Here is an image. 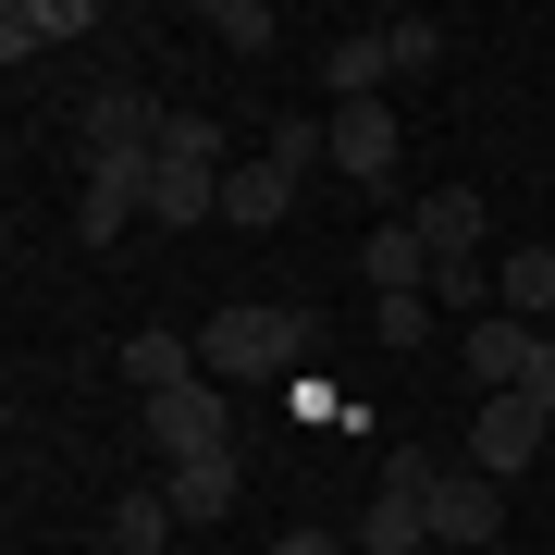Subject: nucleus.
I'll use <instances>...</instances> for the list:
<instances>
[{
  "label": "nucleus",
  "mask_w": 555,
  "mask_h": 555,
  "mask_svg": "<svg viewBox=\"0 0 555 555\" xmlns=\"http://www.w3.org/2000/svg\"><path fill=\"white\" fill-rule=\"evenodd\" d=\"M433 309H494V259H433Z\"/></svg>",
  "instance_id": "22"
},
{
  "label": "nucleus",
  "mask_w": 555,
  "mask_h": 555,
  "mask_svg": "<svg viewBox=\"0 0 555 555\" xmlns=\"http://www.w3.org/2000/svg\"><path fill=\"white\" fill-rule=\"evenodd\" d=\"M383 38H396V75H433V62H444V25L433 13H396Z\"/></svg>",
  "instance_id": "24"
},
{
  "label": "nucleus",
  "mask_w": 555,
  "mask_h": 555,
  "mask_svg": "<svg viewBox=\"0 0 555 555\" xmlns=\"http://www.w3.org/2000/svg\"><path fill=\"white\" fill-rule=\"evenodd\" d=\"M149 173H160V160H137V173H87L75 235H87V247H124V222H149Z\"/></svg>",
  "instance_id": "10"
},
{
  "label": "nucleus",
  "mask_w": 555,
  "mask_h": 555,
  "mask_svg": "<svg viewBox=\"0 0 555 555\" xmlns=\"http://www.w3.org/2000/svg\"><path fill=\"white\" fill-rule=\"evenodd\" d=\"M235 494H247V469H235V456H185V469L160 481V506H173L185 531H210V518H235Z\"/></svg>",
  "instance_id": "12"
},
{
  "label": "nucleus",
  "mask_w": 555,
  "mask_h": 555,
  "mask_svg": "<svg viewBox=\"0 0 555 555\" xmlns=\"http://www.w3.org/2000/svg\"><path fill=\"white\" fill-rule=\"evenodd\" d=\"M531 358H543V334H531V321H469V383H481V396H518V383H531Z\"/></svg>",
  "instance_id": "9"
},
{
  "label": "nucleus",
  "mask_w": 555,
  "mask_h": 555,
  "mask_svg": "<svg viewBox=\"0 0 555 555\" xmlns=\"http://www.w3.org/2000/svg\"><path fill=\"white\" fill-rule=\"evenodd\" d=\"M433 481H444L433 444H396V456H383V494H433Z\"/></svg>",
  "instance_id": "26"
},
{
  "label": "nucleus",
  "mask_w": 555,
  "mask_h": 555,
  "mask_svg": "<svg viewBox=\"0 0 555 555\" xmlns=\"http://www.w3.org/2000/svg\"><path fill=\"white\" fill-rule=\"evenodd\" d=\"M210 38L259 62V50H272V38H284V25H272V0H210Z\"/></svg>",
  "instance_id": "21"
},
{
  "label": "nucleus",
  "mask_w": 555,
  "mask_h": 555,
  "mask_svg": "<svg viewBox=\"0 0 555 555\" xmlns=\"http://www.w3.org/2000/svg\"><path fill=\"white\" fill-rule=\"evenodd\" d=\"M173 531H185V518L160 506V494H124V506H112V555H160Z\"/></svg>",
  "instance_id": "20"
},
{
  "label": "nucleus",
  "mask_w": 555,
  "mask_h": 555,
  "mask_svg": "<svg viewBox=\"0 0 555 555\" xmlns=\"http://www.w3.org/2000/svg\"><path fill=\"white\" fill-rule=\"evenodd\" d=\"M408 222L433 235V259H481V185H433Z\"/></svg>",
  "instance_id": "17"
},
{
  "label": "nucleus",
  "mask_w": 555,
  "mask_h": 555,
  "mask_svg": "<svg viewBox=\"0 0 555 555\" xmlns=\"http://www.w3.org/2000/svg\"><path fill=\"white\" fill-rule=\"evenodd\" d=\"M494 309H506V321H531V334L555 321V247H543V235H518V247L494 259Z\"/></svg>",
  "instance_id": "11"
},
{
  "label": "nucleus",
  "mask_w": 555,
  "mask_h": 555,
  "mask_svg": "<svg viewBox=\"0 0 555 555\" xmlns=\"http://www.w3.org/2000/svg\"><path fill=\"white\" fill-rule=\"evenodd\" d=\"M358 272H371V297H420V284H433V235H420V222H383V235L358 247Z\"/></svg>",
  "instance_id": "15"
},
{
  "label": "nucleus",
  "mask_w": 555,
  "mask_h": 555,
  "mask_svg": "<svg viewBox=\"0 0 555 555\" xmlns=\"http://www.w3.org/2000/svg\"><path fill=\"white\" fill-rule=\"evenodd\" d=\"M160 160H210V173H235V160H222V124H210V112H173V124H160Z\"/></svg>",
  "instance_id": "23"
},
{
  "label": "nucleus",
  "mask_w": 555,
  "mask_h": 555,
  "mask_svg": "<svg viewBox=\"0 0 555 555\" xmlns=\"http://www.w3.org/2000/svg\"><path fill=\"white\" fill-rule=\"evenodd\" d=\"M543 433H555V420H543L531 396H481V420H469V469H481V481H531Z\"/></svg>",
  "instance_id": "4"
},
{
  "label": "nucleus",
  "mask_w": 555,
  "mask_h": 555,
  "mask_svg": "<svg viewBox=\"0 0 555 555\" xmlns=\"http://www.w3.org/2000/svg\"><path fill=\"white\" fill-rule=\"evenodd\" d=\"M272 555H346V543H321V531H284V543H272Z\"/></svg>",
  "instance_id": "28"
},
{
  "label": "nucleus",
  "mask_w": 555,
  "mask_h": 555,
  "mask_svg": "<svg viewBox=\"0 0 555 555\" xmlns=\"http://www.w3.org/2000/svg\"><path fill=\"white\" fill-rule=\"evenodd\" d=\"M222 433H235V420H222V383H210V371L173 383V396H149V444L173 456V469H185V456H235Z\"/></svg>",
  "instance_id": "5"
},
{
  "label": "nucleus",
  "mask_w": 555,
  "mask_h": 555,
  "mask_svg": "<svg viewBox=\"0 0 555 555\" xmlns=\"http://www.w3.org/2000/svg\"><path fill=\"white\" fill-rule=\"evenodd\" d=\"M321 124H334V173L383 198V185H396V137H408V124L383 112V100H346V112H321Z\"/></svg>",
  "instance_id": "6"
},
{
  "label": "nucleus",
  "mask_w": 555,
  "mask_h": 555,
  "mask_svg": "<svg viewBox=\"0 0 555 555\" xmlns=\"http://www.w3.org/2000/svg\"><path fill=\"white\" fill-rule=\"evenodd\" d=\"M358 543H371V555H420V543H433V494H371Z\"/></svg>",
  "instance_id": "18"
},
{
  "label": "nucleus",
  "mask_w": 555,
  "mask_h": 555,
  "mask_svg": "<svg viewBox=\"0 0 555 555\" xmlns=\"http://www.w3.org/2000/svg\"><path fill=\"white\" fill-rule=\"evenodd\" d=\"M259 160H284V173L309 185V160H334V124H321V112H284L272 137H259Z\"/></svg>",
  "instance_id": "19"
},
{
  "label": "nucleus",
  "mask_w": 555,
  "mask_h": 555,
  "mask_svg": "<svg viewBox=\"0 0 555 555\" xmlns=\"http://www.w3.org/2000/svg\"><path fill=\"white\" fill-rule=\"evenodd\" d=\"M284 210H297V173H284V160H235V173H222V222H235V235H272Z\"/></svg>",
  "instance_id": "13"
},
{
  "label": "nucleus",
  "mask_w": 555,
  "mask_h": 555,
  "mask_svg": "<svg viewBox=\"0 0 555 555\" xmlns=\"http://www.w3.org/2000/svg\"><path fill=\"white\" fill-rule=\"evenodd\" d=\"M149 222H160V235L222 222V173H210V160H160V173H149Z\"/></svg>",
  "instance_id": "8"
},
{
  "label": "nucleus",
  "mask_w": 555,
  "mask_h": 555,
  "mask_svg": "<svg viewBox=\"0 0 555 555\" xmlns=\"http://www.w3.org/2000/svg\"><path fill=\"white\" fill-rule=\"evenodd\" d=\"M309 334H321L309 309H284V297H235V309L198 321V371H210V383H284V371L309 358Z\"/></svg>",
  "instance_id": "1"
},
{
  "label": "nucleus",
  "mask_w": 555,
  "mask_h": 555,
  "mask_svg": "<svg viewBox=\"0 0 555 555\" xmlns=\"http://www.w3.org/2000/svg\"><path fill=\"white\" fill-rule=\"evenodd\" d=\"M371 334L383 346H420V334H433V297H371Z\"/></svg>",
  "instance_id": "25"
},
{
  "label": "nucleus",
  "mask_w": 555,
  "mask_h": 555,
  "mask_svg": "<svg viewBox=\"0 0 555 555\" xmlns=\"http://www.w3.org/2000/svg\"><path fill=\"white\" fill-rule=\"evenodd\" d=\"M124 383H137V396H173V383H198V334H124Z\"/></svg>",
  "instance_id": "16"
},
{
  "label": "nucleus",
  "mask_w": 555,
  "mask_h": 555,
  "mask_svg": "<svg viewBox=\"0 0 555 555\" xmlns=\"http://www.w3.org/2000/svg\"><path fill=\"white\" fill-rule=\"evenodd\" d=\"M160 124H173V112H160L137 75H112L100 100H87V173H137V160H160Z\"/></svg>",
  "instance_id": "2"
},
{
  "label": "nucleus",
  "mask_w": 555,
  "mask_h": 555,
  "mask_svg": "<svg viewBox=\"0 0 555 555\" xmlns=\"http://www.w3.org/2000/svg\"><path fill=\"white\" fill-rule=\"evenodd\" d=\"M62 38H87V0H0V62H38Z\"/></svg>",
  "instance_id": "14"
},
{
  "label": "nucleus",
  "mask_w": 555,
  "mask_h": 555,
  "mask_svg": "<svg viewBox=\"0 0 555 555\" xmlns=\"http://www.w3.org/2000/svg\"><path fill=\"white\" fill-rule=\"evenodd\" d=\"M383 87H396V38H383V25H358V38H334V50H321V112L383 100Z\"/></svg>",
  "instance_id": "7"
},
{
  "label": "nucleus",
  "mask_w": 555,
  "mask_h": 555,
  "mask_svg": "<svg viewBox=\"0 0 555 555\" xmlns=\"http://www.w3.org/2000/svg\"><path fill=\"white\" fill-rule=\"evenodd\" d=\"M494 531H506V481H481L469 456L433 481V555H494Z\"/></svg>",
  "instance_id": "3"
},
{
  "label": "nucleus",
  "mask_w": 555,
  "mask_h": 555,
  "mask_svg": "<svg viewBox=\"0 0 555 555\" xmlns=\"http://www.w3.org/2000/svg\"><path fill=\"white\" fill-rule=\"evenodd\" d=\"M494 555H506V543H494Z\"/></svg>",
  "instance_id": "29"
},
{
  "label": "nucleus",
  "mask_w": 555,
  "mask_h": 555,
  "mask_svg": "<svg viewBox=\"0 0 555 555\" xmlns=\"http://www.w3.org/2000/svg\"><path fill=\"white\" fill-rule=\"evenodd\" d=\"M518 396H531V408L555 420V334H543V358H531V383H518Z\"/></svg>",
  "instance_id": "27"
}]
</instances>
